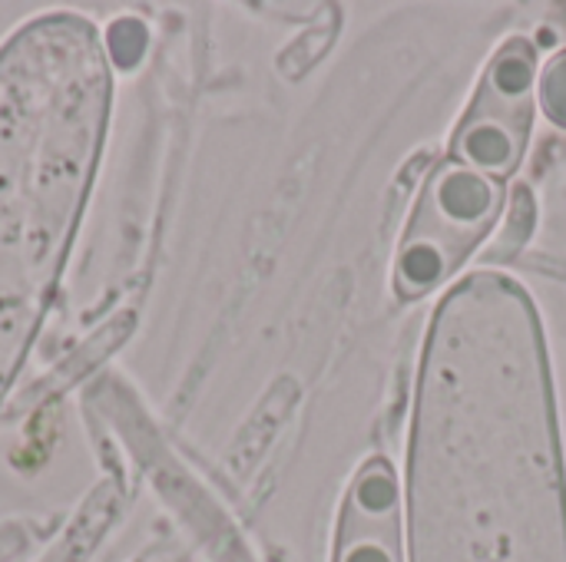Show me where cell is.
Masks as SVG:
<instances>
[{
  "label": "cell",
  "mask_w": 566,
  "mask_h": 562,
  "mask_svg": "<svg viewBox=\"0 0 566 562\" xmlns=\"http://www.w3.org/2000/svg\"><path fill=\"white\" fill-rule=\"evenodd\" d=\"M537 96V50L511 40L488 66L481 89L454 136V159L504 182L521 166Z\"/></svg>",
  "instance_id": "obj_3"
},
{
  "label": "cell",
  "mask_w": 566,
  "mask_h": 562,
  "mask_svg": "<svg viewBox=\"0 0 566 562\" xmlns=\"http://www.w3.org/2000/svg\"><path fill=\"white\" fill-rule=\"evenodd\" d=\"M415 562H566V480L544 328L497 272L438 308L421 361L411 467Z\"/></svg>",
  "instance_id": "obj_1"
},
{
  "label": "cell",
  "mask_w": 566,
  "mask_h": 562,
  "mask_svg": "<svg viewBox=\"0 0 566 562\" xmlns=\"http://www.w3.org/2000/svg\"><path fill=\"white\" fill-rule=\"evenodd\" d=\"M335 562H405L401 490L388 460L358 470L342 507Z\"/></svg>",
  "instance_id": "obj_4"
},
{
  "label": "cell",
  "mask_w": 566,
  "mask_h": 562,
  "mask_svg": "<svg viewBox=\"0 0 566 562\" xmlns=\"http://www.w3.org/2000/svg\"><path fill=\"white\" fill-rule=\"evenodd\" d=\"M504 205V182L451 159L441 166L408 222L398 248L395 288L415 301L451 278L471 248L494 229Z\"/></svg>",
  "instance_id": "obj_2"
},
{
  "label": "cell",
  "mask_w": 566,
  "mask_h": 562,
  "mask_svg": "<svg viewBox=\"0 0 566 562\" xmlns=\"http://www.w3.org/2000/svg\"><path fill=\"white\" fill-rule=\"evenodd\" d=\"M537 99L544 116L566 129V50L557 53L537 76Z\"/></svg>",
  "instance_id": "obj_5"
}]
</instances>
